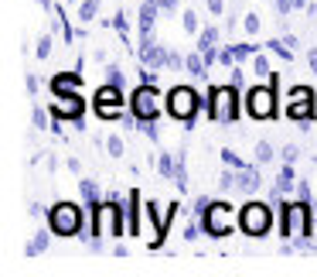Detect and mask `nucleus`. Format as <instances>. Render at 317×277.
<instances>
[{"label": "nucleus", "instance_id": "nucleus-18", "mask_svg": "<svg viewBox=\"0 0 317 277\" xmlns=\"http://www.w3.org/2000/svg\"><path fill=\"white\" fill-rule=\"evenodd\" d=\"M157 174L174 182V174H178V150H160L157 154Z\"/></svg>", "mask_w": 317, "mask_h": 277}, {"label": "nucleus", "instance_id": "nucleus-12", "mask_svg": "<svg viewBox=\"0 0 317 277\" xmlns=\"http://www.w3.org/2000/svg\"><path fill=\"white\" fill-rule=\"evenodd\" d=\"M51 113L58 120H72L75 127L82 130V113H85V99H82L79 92H65V96H55L51 99Z\"/></svg>", "mask_w": 317, "mask_h": 277}, {"label": "nucleus", "instance_id": "nucleus-6", "mask_svg": "<svg viewBox=\"0 0 317 277\" xmlns=\"http://www.w3.org/2000/svg\"><path fill=\"white\" fill-rule=\"evenodd\" d=\"M273 202H260V198H252L246 206L239 209V230L246 233V236H266L273 230Z\"/></svg>", "mask_w": 317, "mask_h": 277}, {"label": "nucleus", "instance_id": "nucleus-39", "mask_svg": "<svg viewBox=\"0 0 317 277\" xmlns=\"http://www.w3.org/2000/svg\"><path fill=\"white\" fill-rule=\"evenodd\" d=\"M123 79H126V72L120 69V65H109V69H106V82H113V86H123Z\"/></svg>", "mask_w": 317, "mask_h": 277}, {"label": "nucleus", "instance_id": "nucleus-42", "mask_svg": "<svg viewBox=\"0 0 317 277\" xmlns=\"http://www.w3.org/2000/svg\"><path fill=\"white\" fill-rule=\"evenodd\" d=\"M218 52H222L218 45H212V48H201V58H205V65H208V69H212V65L218 62Z\"/></svg>", "mask_w": 317, "mask_h": 277}, {"label": "nucleus", "instance_id": "nucleus-38", "mask_svg": "<svg viewBox=\"0 0 317 277\" xmlns=\"http://www.w3.org/2000/svg\"><path fill=\"white\" fill-rule=\"evenodd\" d=\"M208 206H212V198H208V195H198V198H194V219H205V212H208Z\"/></svg>", "mask_w": 317, "mask_h": 277}, {"label": "nucleus", "instance_id": "nucleus-21", "mask_svg": "<svg viewBox=\"0 0 317 277\" xmlns=\"http://www.w3.org/2000/svg\"><path fill=\"white\" fill-rule=\"evenodd\" d=\"M184 69L191 72L194 79H205V75H208V65H205L201 52H191V55H184Z\"/></svg>", "mask_w": 317, "mask_h": 277}, {"label": "nucleus", "instance_id": "nucleus-46", "mask_svg": "<svg viewBox=\"0 0 317 277\" xmlns=\"http://www.w3.org/2000/svg\"><path fill=\"white\" fill-rule=\"evenodd\" d=\"M181 65H184V55L170 52V55H167V69H181Z\"/></svg>", "mask_w": 317, "mask_h": 277}, {"label": "nucleus", "instance_id": "nucleus-43", "mask_svg": "<svg viewBox=\"0 0 317 277\" xmlns=\"http://www.w3.org/2000/svg\"><path fill=\"white\" fill-rule=\"evenodd\" d=\"M228 72H232V75H228V82H232L236 89H242V86H246V72L239 69V65H232V69H228Z\"/></svg>", "mask_w": 317, "mask_h": 277}, {"label": "nucleus", "instance_id": "nucleus-15", "mask_svg": "<svg viewBox=\"0 0 317 277\" xmlns=\"http://www.w3.org/2000/svg\"><path fill=\"white\" fill-rule=\"evenodd\" d=\"M260 188H263V178H260L256 168H242V171H236V192L256 198V195H260Z\"/></svg>", "mask_w": 317, "mask_h": 277}, {"label": "nucleus", "instance_id": "nucleus-33", "mask_svg": "<svg viewBox=\"0 0 317 277\" xmlns=\"http://www.w3.org/2000/svg\"><path fill=\"white\" fill-rule=\"evenodd\" d=\"M140 134H143V137H147V140H154V144H157V140H160L157 120H140Z\"/></svg>", "mask_w": 317, "mask_h": 277}, {"label": "nucleus", "instance_id": "nucleus-13", "mask_svg": "<svg viewBox=\"0 0 317 277\" xmlns=\"http://www.w3.org/2000/svg\"><path fill=\"white\" fill-rule=\"evenodd\" d=\"M167 55H170V48L157 45V38L154 35L140 38V62H143L147 69H164V65H167Z\"/></svg>", "mask_w": 317, "mask_h": 277}, {"label": "nucleus", "instance_id": "nucleus-24", "mask_svg": "<svg viewBox=\"0 0 317 277\" xmlns=\"http://www.w3.org/2000/svg\"><path fill=\"white\" fill-rule=\"evenodd\" d=\"M218 38H222V31H218L215 24H208V28H201V31H198V52H201V48H212V45H218Z\"/></svg>", "mask_w": 317, "mask_h": 277}, {"label": "nucleus", "instance_id": "nucleus-20", "mask_svg": "<svg viewBox=\"0 0 317 277\" xmlns=\"http://www.w3.org/2000/svg\"><path fill=\"white\" fill-rule=\"evenodd\" d=\"M51 233H55L51 226H48V230H38V233H34V240L27 243V246H24V254H27V257L45 254V250H48V243H51Z\"/></svg>", "mask_w": 317, "mask_h": 277}, {"label": "nucleus", "instance_id": "nucleus-1", "mask_svg": "<svg viewBox=\"0 0 317 277\" xmlns=\"http://www.w3.org/2000/svg\"><path fill=\"white\" fill-rule=\"evenodd\" d=\"M280 233H283L286 240L297 243V250H317V243H310L307 236H310V226H314V209H310V202H304V198H283L280 202Z\"/></svg>", "mask_w": 317, "mask_h": 277}, {"label": "nucleus", "instance_id": "nucleus-31", "mask_svg": "<svg viewBox=\"0 0 317 277\" xmlns=\"http://www.w3.org/2000/svg\"><path fill=\"white\" fill-rule=\"evenodd\" d=\"M252 158H256V164H270L273 158H276V154H273V147L266 144V140H260V144H256V154H252Z\"/></svg>", "mask_w": 317, "mask_h": 277}, {"label": "nucleus", "instance_id": "nucleus-5", "mask_svg": "<svg viewBox=\"0 0 317 277\" xmlns=\"http://www.w3.org/2000/svg\"><path fill=\"white\" fill-rule=\"evenodd\" d=\"M82 222H85V209L79 202H58V206L48 209V226L55 230V236H79Z\"/></svg>", "mask_w": 317, "mask_h": 277}, {"label": "nucleus", "instance_id": "nucleus-34", "mask_svg": "<svg viewBox=\"0 0 317 277\" xmlns=\"http://www.w3.org/2000/svg\"><path fill=\"white\" fill-rule=\"evenodd\" d=\"M222 161H225L228 168H236V171H242V168H249V164L242 161V158H239V154H236L232 147H225V150H222Z\"/></svg>", "mask_w": 317, "mask_h": 277}, {"label": "nucleus", "instance_id": "nucleus-37", "mask_svg": "<svg viewBox=\"0 0 317 277\" xmlns=\"http://www.w3.org/2000/svg\"><path fill=\"white\" fill-rule=\"evenodd\" d=\"M51 45H55V41H51V35H41V38H38V48H34V55L45 62V58L51 55Z\"/></svg>", "mask_w": 317, "mask_h": 277}, {"label": "nucleus", "instance_id": "nucleus-22", "mask_svg": "<svg viewBox=\"0 0 317 277\" xmlns=\"http://www.w3.org/2000/svg\"><path fill=\"white\" fill-rule=\"evenodd\" d=\"M252 75H256L260 82H273L270 58H266V55H252Z\"/></svg>", "mask_w": 317, "mask_h": 277}, {"label": "nucleus", "instance_id": "nucleus-32", "mask_svg": "<svg viewBox=\"0 0 317 277\" xmlns=\"http://www.w3.org/2000/svg\"><path fill=\"white\" fill-rule=\"evenodd\" d=\"M218 188H222V192H236V168L225 164V171H222V178H218Z\"/></svg>", "mask_w": 317, "mask_h": 277}, {"label": "nucleus", "instance_id": "nucleus-10", "mask_svg": "<svg viewBox=\"0 0 317 277\" xmlns=\"http://www.w3.org/2000/svg\"><path fill=\"white\" fill-rule=\"evenodd\" d=\"M246 110H249L256 120H270L276 116V86L273 82H260L246 92Z\"/></svg>", "mask_w": 317, "mask_h": 277}, {"label": "nucleus", "instance_id": "nucleus-48", "mask_svg": "<svg viewBox=\"0 0 317 277\" xmlns=\"http://www.w3.org/2000/svg\"><path fill=\"white\" fill-rule=\"evenodd\" d=\"M38 89H41V79H38V75H27V92L38 96Z\"/></svg>", "mask_w": 317, "mask_h": 277}, {"label": "nucleus", "instance_id": "nucleus-4", "mask_svg": "<svg viewBox=\"0 0 317 277\" xmlns=\"http://www.w3.org/2000/svg\"><path fill=\"white\" fill-rule=\"evenodd\" d=\"M92 209V236H126V222H123V206L116 198L96 202Z\"/></svg>", "mask_w": 317, "mask_h": 277}, {"label": "nucleus", "instance_id": "nucleus-23", "mask_svg": "<svg viewBox=\"0 0 317 277\" xmlns=\"http://www.w3.org/2000/svg\"><path fill=\"white\" fill-rule=\"evenodd\" d=\"M79 192H82V202H85V206H96V202H99V185L92 182V178H82Z\"/></svg>", "mask_w": 317, "mask_h": 277}, {"label": "nucleus", "instance_id": "nucleus-44", "mask_svg": "<svg viewBox=\"0 0 317 277\" xmlns=\"http://www.w3.org/2000/svg\"><path fill=\"white\" fill-rule=\"evenodd\" d=\"M205 7H208L212 17H222V14H225V0H205Z\"/></svg>", "mask_w": 317, "mask_h": 277}, {"label": "nucleus", "instance_id": "nucleus-45", "mask_svg": "<svg viewBox=\"0 0 317 277\" xmlns=\"http://www.w3.org/2000/svg\"><path fill=\"white\" fill-rule=\"evenodd\" d=\"M276 11H280V14L286 17L290 11H297V0H276Z\"/></svg>", "mask_w": 317, "mask_h": 277}, {"label": "nucleus", "instance_id": "nucleus-52", "mask_svg": "<svg viewBox=\"0 0 317 277\" xmlns=\"http://www.w3.org/2000/svg\"><path fill=\"white\" fill-rule=\"evenodd\" d=\"M38 4H41L45 11H55V4H51V0H38Z\"/></svg>", "mask_w": 317, "mask_h": 277}, {"label": "nucleus", "instance_id": "nucleus-26", "mask_svg": "<svg viewBox=\"0 0 317 277\" xmlns=\"http://www.w3.org/2000/svg\"><path fill=\"white\" fill-rule=\"evenodd\" d=\"M99 17V0H82L79 4V21L82 24H92Z\"/></svg>", "mask_w": 317, "mask_h": 277}, {"label": "nucleus", "instance_id": "nucleus-50", "mask_svg": "<svg viewBox=\"0 0 317 277\" xmlns=\"http://www.w3.org/2000/svg\"><path fill=\"white\" fill-rule=\"evenodd\" d=\"M65 164H68V171H72V174H79V171H82V161H79V158H68Z\"/></svg>", "mask_w": 317, "mask_h": 277}, {"label": "nucleus", "instance_id": "nucleus-25", "mask_svg": "<svg viewBox=\"0 0 317 277\" xmlns=\"http://www.w3.org/2000/svg\"><path fill=\"white\" fill-rule=\"evenodd\" d=\"M266 48H270L273 55H280L283 62H294V45H286L283 38H273V41H266Z\"/></svg>", "mask_w": 317, "mask_h": 277}, {"label": "nucleus", "instance_id": "nucleus-14", "mask_svg": "<svg viewBox=\"0 0 317 277\" xmlns=\"http://www.w3.org/2000/svg\"><path fill=\"white\" fill-rule=\"evenodd\" d=\"M140 212H143V198H140V192H136V188H130V192H126V206H123L126 236H136V233H140V226H136Z\"/></svg>", "mask_w": 317, "mask_h": 277}, {"label": "nucleus", "instance_id": "nucleus-3", "mask_svg": "<svg viewBox=\"0 0 317 277\" xmlns=\"http://www.w3.org/2000/svg\"><path fill=\"white\" fill-rule=\"evenodd\" d=\"M201 110H205V96H198L191 86H174L167 92V113L174 120H181L184 130L194 127V116L201 113Z\"/></svg>", "mask_w": 317, "mask_h": 277}, {"label": "nucleus", "instance_id": "nucleus-27", "mask_svg": "<svg viewBox=\"0 0 317 277\" xmlns=\"http://www.w3.org/2000/svg\"><path fill=\"white\" fill-rule=\"evenodd\" d=\"M106 150H109V158H123L126 154L123 137H120V134H109V137H106Z\"/></svg>", "mask_w": 317, "mask_h": 277}, {"label": "nucleus", "instance_id": "nucleus-9", "mask_svg": "<svg viewBox=\"0 0 317 277\" xmlns=\"http://www.w3.org/2000/svg\"><path fill=\"white\" fill-rule=\"evenodd\" d=\"M130 113L136 120H157L160 116V92L157 86H150V82H140L130 96Z\"/></svg>", "mask_w": 317, "mask_h": 277}, {"label": "nucleus", "instance_id": "nucleus-7", "mask_svg": "<svg viewBox=\"0 0 317 277\" xmlns=\"http://www.w3.org/2000/svg\"><path fill=\"white\" fill-rule=\"evenodd\" d=\"M205 236H212V240H222V236H228L232 230H239V212L228 202H212L208 206V212H205Z\"/></svg>", "mask_w": 317, "mask_h": 277}, {"label": "nucleus", "instance_id": "nucleus-41", "mask_svg": "<svg viewBox=\"0 0 317 277\" xmlns=\"http://www.w3.org/2000/svg\"><path fill=\"white\" fill-rule=\"evenodd\" d=\"M297 198H304V202H310V198H314V188H310L304 178H297Z\"/></svg>", "mask_w": 317, "mask_h": 277}, {"label": "nucleus", "instance_id": "nucleus-47", "mask_svg": "<svg viewBox=\"0 0 317 277\" xmlns=\"http://www.w3.org/2000/svg\"><path fill=\"white\" fill-rule=\"evenodd\" d=\"M113 28L126 38V14H116V17H113Z\"/></svg>", "mask_w": 317, "mask_h": 277}, {"label": "nucleus", "instance_id": "nucleus-8", "mask_svg": "<svg viewBox=\"0 0 317 277\" xmlns=\"http://www.w3.org/2000/svg\"><path fill=\"white\" fill-rule=\"evenodd\" d=\"M92 110L99 120H120L126 113V99H123V86H113V82H102L96 96H92Z\"/></svg>", "mask_w": 317, "mask_h": 277}, {"label": "nucleus", "instance_id": "nucleus-49", "mask_svg": "<svg viewBox=\"0 0 317 277\" xmlns=\"http://www.w3.org/2000/svg\"><path fill=\"white\" fill-rule=\"evenodd\" d=\"M157 4H160V11L174 14V11H178V4H181V0H157Z\"/></svg>", "mask_w": 317, "mask_h": 277}, {"label": "nucleus", "instance_id": "nucleus-17", "mask_svg": "<svg viewBox=\"0 0 317 277\" xmlns=\"http://www.w3.org/2000/svg\"><path fill=\"white\" fill-rule=\"evenodd\" d=\"M157 14H160V4H157V0H143V4H140V14H136V17H140V38H143V35H154Z\"/></svg>", "mask_w": 317, "mask_h": 277}, {"label": "nucleus", "instance_id": "nucleus-28", "mask_svg": "<svg viewBox=\"0 0 317 277\" xmlns=\"http://www.w3.org/2000/svg\"><path fill=\"white\" fill-rule=\"evenodd\" d=\"M31 123H34V130H45V127H48V110H45L41 103L31 106Z\"/></svg>", "mask_w": 317, "mask_h": 277}, {"label": "nucleus", "instance_id": "nucleus-35", "mask_svg": "<svg viewBox=\"0 0 317 277\" xmlns=\"http://www.w3.org/2000/svg\"><path fill=\"white\" fill-rule=\"evenodd\" d=\"M201 233H205L201 219H191V222H188V226H184V233H181V236H184V240H188V243H194V240H198V236H201Z\"/></svg>", "mask_w": 317, "mask_h": 277}, {"label": "nucleus", "instance_id": "nucleus-40", "mask_svg": "<svg viewBox=\"0 0 317 277\" xmlns=\"http://www.w3.org/2000/svg\"><path fill=\"white\" fill-rule=\"evenodd\" d=\"M280 158H283V161H290V164H297L300 147H297V144H283V147H280Z\"/></svg>", "mask_w": 317, "mask_h": 277}, {"label": "nucleus", "instance_id": "nucleus-16", "mask_svg": "<svg viewBox=\"0 0 317 277\" xmlns=\"http://www.w3.org/2000/svg\"><path fill=\"white\" fill-rule=\"evenodd\" d=\"M79 86H82V69H75V72H58L55 79H51V96L79 92Z\"/></svg>", "mask_w": 317, "mask_h": 277}, {"label": "nucleus", "instance_id": "nucleus-36", "mask_svg": "<svg viewBox=\"0 0 317 277\" xmlns=\"http://www.w3.org/2000/svg\"><path fill=\"white\" fill-rule=\"evenodd\" d=\"M228 48H232L236 62H249V58L256 55V45H228Z\"/></svg>", "mask_w": 317, "mask_h": 277}, {"label": "nucleus", "instance_id": "nucleus-2", "mask_svg": "<svg viewBox=\"0 0 317 277\" xmlns=\"http://www.w3.org/2000/svg\"><path fill=\"white\" fill-rule=\"evenodd\" d=\"M201 113H208V120H215L222 127L236 123L239 113H242V89H236L232 82H228V86H212L208 96H205Z\"/></svg>", "mask_w": 317, "mask_h": 277}, {"label": "nucleus", "instance_id": "nucleus-53", "mask_svg": "<svg viewBox=\"0 0 317 277\" xmlns=\"http://www.w3.org/2000/svg\"><path fill=\"white\" fill-rule=\"evenodd\" d=\"M310 4H314V0H297V7H304V11L310 7Z\"/></svg>", "mask_w": 317, "mask_h": 277}, {"label": "nucleus", "instance_id": "nucleus-19", "mask_svg": "<svg viewBox=\"0 0 317 277\" xmlns=\"http://www.w3.org/2000/svg\"><path fill=\"white\" fill-rule=\"evenodd\" d=\"M273 188H280L283 195H290V192H297V171H294V164L283 161V168H280V174H276V185Z\"/></svg>", "mask_w": 317, "mask_h": 277}, {"label": "nucleus", "instance_id": "nucleus-30", "mask_svg": "<svg viewBox=\"0 0 317 277\" xmlns=\"http://www.w3.org/2000/svg\"><path fill=\"white\" fill-rule=\"evenodd\" d=\"M181 24H184V31H188V35H198V31H201V21H198V14H194V11H184L181 14Z\"/></svg>", "mask_w": 317, "mask_h": 277}, {"label": "nucleus", "instance_id": "nucleus-29", "mask_svg": "<svg viewBox=\"0 0 317 277\" xmlns=\"http://www.w3.org/2000/svg\"><path fill=\"white\" fill-rule=\"evenodd\" d=\"M242 28H246V35H260V31H263L260 14H256V11H249L246 17H242Z\"/></svg>", "mask_w": 317, "mask_h": 277}, {"label": "nucleus", "instance_id": "nucleus-51", "mask_svg": "<svg viewBox=\"0 0 317 277\" xmlns=\"http://www.w3.org/2000/svg\"><path fill=\"white\" fill-rule=\"evenodd\" d=\"M307 65H310V72H317V48L307 52Z\"/></svg>", "mask_w": 317, "mask_h": 277}, {"label": "nucleus", "instance_id": "nucleus-11", "mask_svg": "<svg viewBox=\"0 0 317 277\" xmlns=\"http://www.w3.org/2000/svg\"><path fill=\"white\" fill-rule=\"evenodd\" d=\"M286 116L290 120H314L317 116V96L310 86H294L290 96H286Z\"/></svg>", "mask_w": 317, "mask_h": 277}]
</instances>
